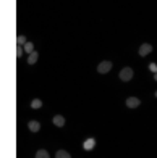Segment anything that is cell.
Here are the masks:
<instances>
[{
    "mask_svg": "<svg viewBox=\"0 0 157 158\" xmlns=\"http://www.w3.org/2000/svg\"><path fill=\"white\" fill-rule=\"evenodd\" d=\"M133 77V69L131 68H123L122 71H120V79L122 81H130V79Z\"/></svg>",
    "mask_w": 157,
    "mask_h": 158,
    "instance_id": "1",
    "label": "cell"
},
{
    "mask_svg": "<svg viewBox=\"0 0 157 158\" xmlns=\"http://www.w3.org/2000/svg\"><path fill=\"white\" fill-rule=\"evenodd\" d=\"M110 69H112V63H110V61H101V63H99V66H97V71H99L101 74L109 73Z\"/></svg>",
    "mask_w": 157,
    "mask_h": 158,
    "instance_id": "2",
    "label": "cell"
},
{
    "mask_svg": "<svg viewBox=\"0 0 157 158\" xmlns=\"http://www.w3.org/2000/svg\"><path fill=\"white\" fill-rule=\"evenodd\" d=\"M151 52H152V45L151 44H142L139 47V55L141 56H146V55H149Z\"/></svg>",
    "mask_w": 157,
    "mask_h": 158,
    "instance_id": "3",
    "label": "cell"
},
{
    "mask_svg": "<svg viewBox=\"0 0 157 158\" xmlns=\"http://www.w3.org/2000/svg\"><path fill=\"white\" fill-rule=\"evenodd\" d=\"M139 98H136V97H128L126 98V105L130 106V108H136V106H139Z\"/></svg>",
    "mask_w": 157,
    "mask_h": 158,
    "instance_id": "4",
    "label": "cell"
},
{
    "mask_svg": "<svg viewBox=\"0 0 157 158\" xmlns=\"http://www.w3.org/2000/svg\"><path fill=\"white\" fill-rule=\"evenodd\" d=\"M54 124H55V126H59V127L65 126V118L60 116V114H57V116H54Z\"/></svg>",
    "mask_w": 157,
    "mask_h": 158,
    "instance_id": "5",
    "label": "cell"
},
{
    "mask_svg": "<svg viewBox=\"0 0 157 158\" xmlns=\"http://www.w3.org/2000/svg\"><path fill=\"white\" fill-rule=\"evenodd\" d=\"M28 127H29V131H31V132H37L39 129H41V124L37 123V121H29Z\"/></svg>",
    "mask_w": 157,
    "mask_h": 158,
    "instance_id": "6",
    "label": "cell"
},
{
    "mask_svg": "<svg viewBox=\"0 0 157 158\" xmlns=\"http://www.w3.org/2000/svg\"><path fill=\"white\" fill-rule=\"evenodd\" d=\"M94 145H96V140H94V139H88L86 142L83 143L84 150H92V148H94Z\"/></svg>",
    "mask_w": 157,
    "mask_h": 158,
    "instance_id": "7",
    "label": "cell"
},
{
    "mask_svg": "<svg viewBox=\"0 0 157 158\" xmlns=\"http://www.w3.org/2000/svg\"><path fill=\"white\" fill-rule=\"evenodd\" d=\"M37 58H39V53H37V52H31V53H29V58H28V63L34 64L36 61H37Z\"/></svg>",
    "mask_w": 157,
    "mask_h": 158,
    "instance_id": "8",
    "label": "cell"
},
{
    "mask_svg": "<svg viewBox=\"0 0 157 158\" xmlns=\"http://www.w3.org/2000/svg\"><path fill=\"white\" fill-rule=\"evenodd\" d=\"M24 52H28V53H31V52H34V45H33V42H26L24 44Z\"/></svg>",
    "mask_w": 157,
    "mask_h": 158,
    "instance_id": "9",
    "label": "cell"
},
{
    "mask_svg": "<svg viewBox=\"0 0 157 158\" xmlns=\"http://www.w3.org/2000/svg\"><path fill=\"white\" fill-rule=\"evenodd\" d=\"M31 106H33L34 110H37V108H41V106H42V102H41L39 98H34L33 102H31Z\"/></svg>",
    "mask_w": 157,
    "mask_h": 158,
    "instance_id": "10",
    "label": "cell"
},
{
    "mask_svg": "<svg viewBox=\"0 0 157 158\" xmlns=\"http://www.w3.org/2000/svg\"><path fill=\"white\" fill-rule=\"evenodd\" d=\"M57 158H71L68 152H65V150H59L57 152Z\"/></svg>",
    "mask_w": 157,
    "mask_h": 158,
    "instance_id": "11",
    "label": "cell"
},
{
    "mask_svg": "<svg viewBox=\"0 0 157 158\" xmlns=\"http://www.w3.org/2000/svg\"><path fill=\"white\" fill-rule=\"evenodd\" d=\"M36 158H50V156H49V153L46 150H39V152L36 153Z\"/></svg>",
    "mask_w": 157,
    "mask_h": 158,
    "instance_id": "12",
    "label": "cell"
},
{
    "mask_svg": "<svg viewBox=\"0 0 157 158\" xmlns=\"http://www.w3.org/2000/svg\"><path fill=\"white\" fill-rule=\"evenodd\" d=\"M18 44H26V37H24V35H20V37H18Z\"/></svg>",
    "mask_w": 157,
    "mask_h": 158,
    "instance_id": "13",
    "label": "cell"
},
{
    "mask_svg": "<svg viewBox=\"0 0 157 158\" xmlns=\"http://www.w3.org/2000/svg\"><path fill=\"white\" fill-rule=\"evenodd\" d=\"M23 52H24V48L18 47V48H16V56H21V55H23Z\"/></svg>",
    "mask_w": 157,
    "mask_h": 158,
    "instance_id": "14",
    "label": "cell"
},
{
    "mask_svg": "<svg viewBox=\"0 0 157 158\" xmlns=\"http://www.w3.org/2000/svg\"><path fill=\"white\" fill-rule=\"evenodd\" d=\"M149 68H151V71H154V73H157V66H155L154 63H151V64H149Z\"/></svg>",
    "mask_w": 157,
    "mask_h": 158,
    "instance_id": "15",
    "label": "cell"
},
{
    "mask_svg": "<svg viewBox=\"0 0 157 158\" xmlns=\"http://www.w3.org/2000/svg\"><path fill=\"white\" fill-rule=\"evenodd\" d=\"M154 79H155V81H157V73H154Z\"/></svg>",
    "mask_w": 157,
    "mask_h": 158,
    "instance_id": "16",
    "label": "cell"
},
{
    "mask_svg": "<svg viewBox=\"0 0 157 158\" xmlns=\"http://www.w3.org/2000/svg\"><path fill=\"white\" fill-rule=\"evenodd\" d=\"M155 97H157V90H155Z\"/></svg>",
    "mask_w": 157,
    "mask_h": 158,
    "instance_id": "17",
    "label": "cell"
}]
</instances>
